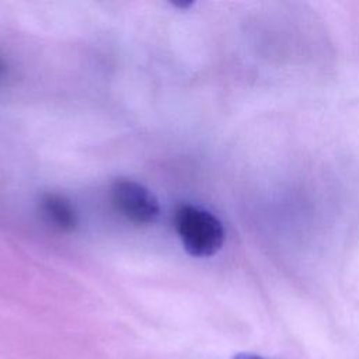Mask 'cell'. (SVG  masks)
Listing matches in <instances>:
<instances>
[{
	"mask_svg": "<svg viewBox=\"0 0 359 359\" xmlns=\"http://www.w3.org/2000/svg\"><path fill=\"white\" fill-rule=\"evenodd\" d=\"M111 201L128 222L137 226L151 224L160 215L157 198L142 184L130 180H116L112 184Z\"/></svg>",
	"mask_w": 359,
	"mask_h": 359,
	"instance_id": "cell-2",
	"label": "cell"
},
{
	"mask_svg": "<svg viewBox=\"0 0 359 359\" xmlns=\"http://www.w3.org/2000/svg\"><path fill=\"white\" fill-rule=\"evenodd\" d=\"M233 359H266L261 355H255V353H250V352H238L233 356Z\"/></svg>",
	"mask_w": 359,
	"mask_h": 359,
	"instance_id": "cell-4",
	"label": "cell"
},
{
	"mask_svg": "<svg viewBox=\"0 0 359 359\" xmlns=\"http://www.w3.org/2000/svg\"><path fill=\"white\" fill-rule=\"evenodd\" d=\"M39 209L45 220L60 231H72L77 226V213L67 198L48 192L39 201Z\"/></svg>",
	"mask_w": 359,
	"mask_h": 359,
	"instance_id": "cell-3",
	"label": "cell"
},
{
	"mask_svg": "<svg viewBox=\"0 0 359 359\" xmlns=\"http://www.w3.org/2000/svg\"><path fill=\"white\" fill-rule=\"evenodd\" d=\"M174 226L184 248L194 257H212L223 245L224 229L210 212L182 205L177 209Z\"/></svg>",
	"mask_w": 359,
	"mask_h": 359,
	"instance_id": "cell-1",
	"label": "cell"
}]
</instances>
